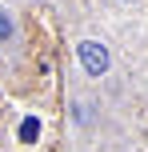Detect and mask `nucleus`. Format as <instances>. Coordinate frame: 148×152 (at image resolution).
<instances>
[{
    "label": "nucleus",
    "instance_id": "obj_1",
    "mask_svg": "<svg viewBox=\"0 0 148 152\" xmlns=\"http://www.w3.org/2000/svg\"><path fill=\"white\" fill-rule=\"evenodd\" d=\"M76 52H80V64H84L88 76H104V72H108V48H104V44H96V40H80Z\"/></svg>",
    "mask_w": 148,
    "mask_h": 152
},
{
    "label": "nucleus",
    "instance_id": "obj_2",
    "mask_svg": "<svg viewBox=\"0 0 148 152\" xmlns=\"http://www.w3.org/2000/svg\"><path fill=\"white\" fill-rule=\"evenodd\" d=\"M36 136H40V120H36V116H24V120H20V140L32 144Z\"/></svg>",
    "mask_w": 148,
    "mask_h": 152
},
{
    "label": "nucleus",
    "instance_id": "obj_3",
    "mask_svg": "<svg viewBox=\"0 0 148 152\" xmlns=\"http://www.w3.org/2000/svg\"><path fill=\"white\" fill-rule=\"evenodd\" d=\"M8 36H12V20L0 12V40H8Z\"/></svg>",
    "mask_w": 148,
    "mask_h": 152
}]
</instances>
